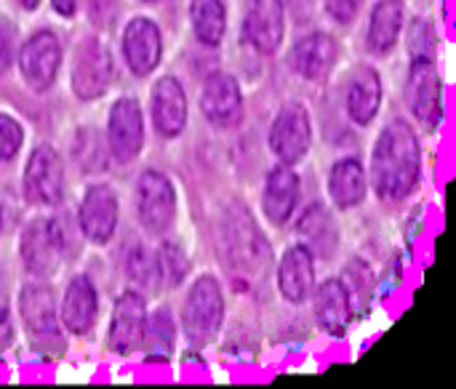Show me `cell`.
Returning a JSON list of instances; mask_svg holds the SVG:
<instances>
[{"mask_svg":"<svg viewBox=\"0 0 456 389\" xmlns=\"http://www.w3.org/2000/svg\"><path fill=\"white\" fill-rule=\"evenodd\" d=\"M118 11H120V0H86V13H88L91 24H96V27L112 24Z\"/></svg>","mask_w":456,"mask_h":389,"instance_id":"836d02e7","label":"cell"},{"mask_svg":"<svg viewBox=\"0 0 456 389\" xmlns=\"http://www.w3.org/2000/svg\"><path fill=\"white\" fill-rule=\"evenodd\" d=\"M406 99L414 118L422 126L438 128L444 118V88H441V75L436 69V59H411Z\"/></svg>","mask_w":456,"mask_h":389,"instance_id":"30bf717a","label":"cell"},{"mask_svg":"<svg viewBox=\"0 0 456 389\" xmlns=\"http://www.w3.org/2000/svg\"><path fill=\"white\" fill-rule=\"evenodd\" d=\"M224 320V296L214 275L198 278L182 307V331L192 347H206L216 339Z\"/></svg>","mask_w":456,"mask_h":389,"instance_id":"7a4b0ae2","label":"cell"},{"mask_svg":"<svg viewBox=\"0 0 456 389\" xmlns=\"http://www.w3.org/2000/svg\"><path fill=\"white\" fill-rule=\"evenodd\" d=\"M19 312L27 326V331L37 339H59V318L51 288L32 283L21 288L19 296Z\"/></svg>","mask_w":456,"mask_h":389,"instance_id":"603a6c76","label":"cell"},{"mask_svg":"<svg viewBox=\"0 0 456 389\" xmlns=\"http://www.w3.org/2000/svg\"><path fill=\"white\" fill-rule=\"evenodd\" d=\"M200 109L216 128H235L243 120V93L232 75L211 72L200 91Z\"/></svg>","mask_w":456,"mask_h":389,"instance_id":"7c38bea8","label":"cell"},{"mask_svg":"<svg viewBox=\"0 0 456 389\" xmlns=\"http://www.w3.org/2000/svg\"><path fill=\"white\" fill-rule=\"evenodd\" d=\"M313 310H315L318 326H321L326 334L342 336V334L350 328V323H353L355 304H353L350 291L345 288V283L337 280V278H331V280H326V283L318 286Z\"/></svg>","mask_w":456,"mask_h":389,"instance_id":"ffe728a7","label":"cell"},{"mask_svg":"<svg viewBox=\"0 0 456 389\" xmlns=\"http://www.w3.org/2000/svg\"><path fill=\"white\" fill-rule=\"evenodd\" d=\"M409 53L411 59H436V29L430 21L417 19L409 29Z\"/></svg>","mask_w":456,"mask_h":389,"instance_id":"4dcf8cb0","label":"cell"},{"mask_svg":"<svg viewBox=\"0 0 456 389\" xmlns=\"http://www.w3.org/2000/svg\"><path fill=\"white\" fill-rule=\"evenodd\" d=\"M323 5H326V13H329L337 24H350V21L358 16L363 0H323Z\"/></svg>","mask_w":456,"mask_h":389,"instance_id":"d590c367","label":"cell"},{"mask_svg":"<svg viewBox=\"0 0 456 389\" xmlns=\"http://www.w3.org/2000/svg\"><path fill=\"white\" fill-rule=\"evenodd\" d=\"M115 77L112 56L99 37H83L75 48V61L69 72V88L77 99L91 101L110 91Z\"/></svg>","mask_w":456,"mask_h":389,"instance_id":"3957f363","label":"cell"},{"mask_svg":"<svg viewBox=\"0 0 456 389\" xmlns=\"http://www.w3.org/2000/svg\"><path fill=\"white\" fill-rule=\"evenodd\" d=\"M96 310H99V296H96L94 283L86 275L72 278L64 291L61 312H59V320L64 323V328L75 336L86 334L96 320Z\"/></svg>","mask_w":456,"mask_h":389,"instance_id":"cb8c5ba5","label":"cell"},{"mask_svg":"<svg viewBox=\"0 0 456 389\" xmlns=\"http://www.w3.org/2000/svg\"><path fill=\"white\" fill-rule=\"evenodd\" d=\"M19 254H21V264L29 275L35 278H48L59 270L61 259H64V235L61 227L48 219H32L19 240Z\"/></svg>","mask_w":456,"mask_h":389,"instance_id":"277c9868","label":"cell"},{"mask_svg":"<svg viewBox=\"0 0 456 389\" xmlns=\"http://www.w3.org/2000/svg\"><path fill=\"white\" fill-rule=\"evenodd\" d=\"M313 144V120L305 104L289 101L278 109L270 128V150L283 166L299 163Z\"/></svg>","mask_w":456,"mask_h":389,"instance_id":"5b68a950","label":"cell"},{"mask_svg":"<svg viewBox=\"0 0 456 389\" xmlns=\"http://www.w3.org/2000/svg\"><path fill=\"white\" fill-rule=\"evenodd\" d=\"M158 267H160V283L166 286H176L184 280L187 272V259L182 256V251L176 246H163L158 251Z\"/></svg>","mask_w":456,"mask_h":389,"instance_id":"1f68e13d","label":"cell"},{"mask_svg":"<svg viewBox=\"0 0 456 389\" xmlns=\"http://www.w3.org/2000/svg\"><path fill=\"white\" fill-rule=\"evenodd\" d=\"M21 190L32 206H56L64 195V166L53 147L40 144L27 160Z\"/></svg>","mask_w":456,"mask_h":389,"instance_id":"52a82bcc","label":"cell"},{"mask_svg":"<svg viewBox=\"0 0 456 389\" xmlns=\"http://www.w3.org/2000/svg\"><path fill=\"white\" fill-rule=\"evenodd\" d=\"M21 142H24L21 123L8 115H0V166L11 163L19 155Z\"/></svg>","mask_w":456,"mask_h":389,"instance_id":"d6a6232c","label":"cell"},{"mask_svg":"<svg viewBox=\"0 0 456 389\" xmlns=\"http://www.w3.org/2000/svg\"><path fill=\"white\" fill-rule=\"evenodd\" d=\"M16 27L8 19H0V69H8L16 59Z\"/></svg>","mask_w":456,"mask_h":389,"instance_id":"e575fe53","label":"cell"},{"mask_svg":"<svg viewBox=\"0 0 456 389\" xmlns=\"http://www.w3.org/2000/svg\"><path fill=\"white\" fill-rule=\"evenodd\" d=\"M422 174V150L414 128L406 120H390L371 155V184L382 203L406 200Z\"/></svg>","mask_w":456,"mask_h":389,"instance_id":"6da1fadb","label":"cell"},{"mask_svg":"<svg viewBox=\"0 0 456 389\" xmlns=\"http://www.w3.org/2000/svg\"><path fill=\"white\" fill-rule=\"evenodd\" d=\"M329 192L337 208H355L366 200L369 174L358 158H342L329 174Z\"/></svg>","mask_w":456,"mask_h":389,"instance_id":"484cf974","label":"cell"},{"mask_svg":"<svg viewBox=\"0 0 456 389\" xmlns=\"http://www.w3.org/2000/svg\"><path fill=\"white\" fill-rule=\"evenodd\" d=\"M80 230L83 235L96 243L104 246L118 227V198L112 192V187L107 184H91L80 200Z\"/></svg>","mask_w":456,"mask_h":389,"instance_id":"9a60e30c","label":"cell"},{"mask_svg":"<svg viewBox=\"0 0 456 389\" xmlns=\"http://www.w3.org/2000/svg\"><path fill=\"white\" fill-rule=\"evenodd\" d=\"M315 286V256L307 246H291L278 264L281 296L291 304H302Z\"/></svg>","mask_w":456,"mask_h":389,"instance_id":"d6986e66","label":"cell"},{"mask_svg":"<svg viewBox=\"0 0 456 389\" xmlns=\"http://www.w3.org/2000/svg\"><path fill=\"white\" fill-rule=\"evenodd\" d=\"M51 5H53V11H56L59 16H64V19H72V16L77 13V5H80V0H51Z\"/></svg>","mask_w":456,"mask_h":389,"instance_id":"8d00e7d4","label":"cell"},{"mask_svg":"<svg viewBox=\"0 0 456 389\" xmlns=\"http://www.w3.org/2000/svg\"><path fill=\"white\" fill-rule=\"evenodd\" d=\"M299 203V176L291 171V166H278L270 171L267 182H265V192H262V208L265 216L275 224L283 227Z\"/></svg>","mask_w":456,"mask_h":389,"instance_id":"44dd1931","label":"cell"},{"mask_svg":"<svg viewBox=\"0 0 456 389\" xmlns=\"http://www.w3.org/2000/svg\"><path fill=\"white\" fill-rule=\"evenodd\" d=\"M297 232L305 238L302 246H307L313 254H315V251L329 254V248H334V243H337L334 224H331L329 214H326L321 206H313V208L305 211V216H302L299 224H297Z\"/></svg>","mask_w":456,"mask_h":389,"instance_id":"f1b7e54d","label":"cell"},{"mask_svg":"<svg viewBox=\"0 0 456 389\" xmlns=\"http://www.w3.org/2000/svg\"><path fill=\"white\" fill-rule=\"evenodd\" d=\"M24 11H35L37 5H40V0H16Z\"/></svg>","mask_w":456,"mask_h":389,"instance_id":"74e56055","label":"cell"},{"mask_svg":"<svg viewBox=\"0 0 456 389\" xmlns=\"http://www.w3.org/2000/svg\"><path fill=\"white\" fill-rule=\"evenodd\" d=\"M339 59V45L326 32H313L297 40V45L289 53V64L297 75L307 80H318L331 72V67Z\"/></svg>","mask_w":456,"mask_h":389,"instance_id":"ac0fdd59","label":"cell"},{"mask_svg":"<svg viewBox=\"0 0 456 389\" xmlns=\"http://www.w3.org/2000/svg\"><path fill=\"white\" fill-rule=\"evenodd\" d=\"M176 344V323L168 310H155L144 320L142 347L150 358H168Z\"/></svg>","mask_w":456,"mask_h":389,"instance_id":"83f0119b","label":"cell"},{"mask_svg":"<svg viewBox=\"0 0 456 389\" xmlns=\"http://www.w3.org/2000/svg\"><path fill=\"white\" fill-rule=\"evenodd\" d=\"M126 270H128V278H131L139 288H144V291H152V288L160 286L158 254H152V251H147V248H142V246H136V248L128 254Z\"/></svg>","mask_w":456,"mask_h":389,"instance_id":"f546056e","label":"cell"},{"mask_svg":"<svg viewBox=\"0 0 456 389\" xmlns=\"http://www.w3.org/2000/svg\"><path fill=\"white\" fill-rule=\"evenodd\" d=\"M136 211L147 232L163 235L176 222V190L160 171H144L136 184Z\"/></svg>","mask_w":456,"mask_h":389,"instance_id":"8992f818","label":"cell"},{"mask_svg":"<svg viewBox=\"0 0 456 389\" xmlns=\"http://www.w3.org/2000/svg\"><path fill=\"white\" fill-rule=\"evenodd\" d=\"M163 56V35L158 24L147 16H136L123 29V59L136 77L155 72Z\"/></svg>","mask_w":456,"mask_h":389,"instance_id":"4fadbf2b","label":"cell"},{"mask_svg":"<svg viewBox=\"0 0 456 389\" xmlns=\"http://www.w3.org/2000/svg\"><path fill=\"white\" fill-rule=\"evenodd\" d=\"M0 224H3V216H0Z\"/></svg>","mask_w":456,"mask_h":389,"instance_id":"ab89813d","label":"cell"},{"mask_svg":"<svg viewBox=\"0 0 456 389\" xmlns=\"http://www.w3.org/2000/svg\"><path fill=\"white\" fill-rule=\"evenodd\" d=\"M224 240H227V259L238 272L246 275H256L259 270H265L270 264V246L262 240L256 224L251 222V216L246 214H235L227 219L224 224Z\"/></svg>","mask_w":456,"mask_h":389,"instance_id":"9c48e42d","label":"cell"},{"mask_svg":"<svg viewBox=\"0 0 456 389\" xmlns=\"http://www.w3.org/2000/svg\"><path fill=\"white\" fill-rule=\"evenodd\" d=\"M403 21H406V8L403 0H379L371 11L369 19V29H366V45L371 53L385 56L390 53L403 32Z\"/></svg>","mask_w":456,"mask_h":389,"instance_id":"d4e9b609","label":"cell"},{"mask_svg":"<svg viewBox=\"0 0 456 389\" xmlns=\"http://www.w3.org/2000/svg\"><path fill=\"white\" fill-rule=\"evenodd\" d=\"M16 64L21 69L24 83L32 91H48L61 67V43L53 32H35L16 53Z\"/></svg>","mask_w":456,"mask_h":389,"instance_id":"ba28073f","label":"cell"},{"mask_svg":"<svg viewBox=\"0 0 456 389\" xmlns=\"http://www.w3.org/2000/svg\"><path fill=\"white\" fill-rule=\"evenodd\" d=\"M144 3H155V0H144Z\"/></svg>","mask_w":456,"mask_h":389,"instance_id":"f35d334b","label":"cell"},{"mask_svg":"<svg viewBox=\"0 0 456 389\" xmlns=\"http://www.w3.org/2000/svg\"><path fill=\"white\" fill-rule=\"evenodd\" d=\"M243 35L259 53H275L286 35V3L283 0H248L243 19Z\"/></svg>","mask_w":456,"mask_h":389,"instance_id":"5bb4252c","label":"cell"},{"mask_svg":"<svg viewBox=\"0 0 456 389\" xmlns=\"http://www.w3.org/2000/svg\"><path fill=\"white\" fill-rule=\"evenodd\" d=\"M150 109L155 131L166 139H174L187 126V93L176 77H160L150 93Z\"/></svg>","mask_w":456,"mask_h":389,"instance_id":"e0dca14e","label":"cell"},{"mask_svg":"<svg viewBox=\"0 0 456 389\" xmlns=\"http://www.w3.org/2000/svg\"><path fill=\"white\" fill-rule=\"evenodd\" d=\"M144 320H147V307L142 294L126 291L112 310L110 320V350L118 355H131L142 347V334H144Z\"/></svg>","mask_w":456,"mask_h":389,"instance_id":"2e32d148","label":"cell"},{"mask_svg":"<svg viewBox=\"0 0 456 389\" xmlns=\"http://www.w3.org/2000/svg\"><path fill=\"white\" fill-rule=\"evenodd\" d=\"M190 24L198 43L216 48L227 32V8L222 0H190Z\"/></svg>","mask_w":456,"mask_h":389,"instance_id":"4316f807","label":"cell"},{"mask_svg":"<svg viewBox=\"0 0 456 389\" xmlns=\"http://www.w3.org/2000/svg\"><path fill=\"white\" fill-rule=\"evenodd\" d=\"M107 142L118 163H131L144 147V120L134 99L123 96L110 107L107 115Z\"/></svg>","mask_w":456,"mask_h":389,"instance_id":"8fae6325","label":"cell"},{"mask_svg":"<svg viewBox=\"0 0 456 389\" xmlns=\"http://www.w3.org/2000/svg\"><path fill=\"white\" fill-rule=\"evenodd\" d=\"M347 115L355 126H369L382 104V77L374 67H358L347 83Z\"/></svg>","mask_w":456,"mask_h":389,"instance_id":"7402d4cb","label":"cell"}]
</instances>
